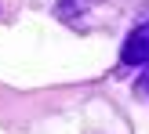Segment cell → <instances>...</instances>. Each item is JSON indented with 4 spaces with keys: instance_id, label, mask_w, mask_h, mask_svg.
<instances>
[{
    "instance_id": "obj_1",
    "label": "cell",
    "mask_w": 149,
    "mask_h": 134,
    "mask_svg": "<svg viewBox=\"0 0 149 134\" xmlns=\"http://www.w3.org/2000/svg\"><path fill=\"white\" fill-rule=\"evenodd\" d=\"M120 62L124 65H149V22H142V26H135L127 33Z\"/></svg>"
},
{
    "instance_id": "obj_2",
    "label": "cell",
    "mask_w": 149,
    "mask_h": 134,
    "mask_svg": "<svg viewBox=\"0 0 149 134\" xmlns=\"http://www.w3.org/2000/svg\"><path fill=\"white\" fill-rule=\"evenodd\" d=\"M138 94H146V98H149V69L138 76Z\"/></svg>"
}]
</instances>
